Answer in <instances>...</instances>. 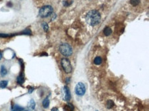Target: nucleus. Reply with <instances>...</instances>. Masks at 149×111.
<instances>
[{
  "mask_svg": "<svg viewBox=\"0 0 149 111\" xmlns=\"http://www.w3.org/2000/svg\"><path fill=\"white\" fill-rule=\"evenodd\" d=\"M10 35L9 34H0V37H2V38H6V37H8Z\"/></svg>",
  "mask_w": 149,
  "mask_h": 111,
  "instance_id": "20",
  "label": "nucleus"
},
{
  "mask_svg": "<svg viewBox=\"0 0 149 111\" xmlns=\"http://www.w3.org/2000/svg\"><path fill=\"white\" fill-rule=\"evenodd\" d=\"M0 73H1V76H5L6 74H7V70H6V69L5 68L4 66H3V65L1 67Z\"/></svg>",
  "mask_w": 149,
  "mask_h": 111,
  "instance_id": "16",
  "label": "nucleus"
},
{
  "mask_svg": "<svg viewBox=\"0 0 149 111\" xmlns=\"http://www.w3.org/2000/svg\"><path fill=\"white\" fill-rule=\"evenodd\" d=\"M103 33L106 36H109L112 33V30L109 27H106L103 30Z\"/></svg>",
  "mask_w": 149,
  "mask_h": 111,
  "instance_id": "11",
  "label": "nucleus"
},
{
  "mask_svg": "<svg viewBox=\"0 0 149 111\" xmlns=\"http://www.w3.org/2000/svg\"><path fill=\"white\" fill-rule=\"evenodd\" d=\"M63 91L65 93V101H69L71 99V93H70V91L67 86H65L63 87Z\"/></svg>",
  "mask_w": 149,
  "mask_h": 111,
  "instance_id": "6",
  "label": "nucleus"
},
{
  "mask_svg": "<svg viewBox=\"0 0 149 111\" xmlns=\"http://www.w3.org/2000/svg\"><path fill=\"white\" fill-rule=\"evenodd\" d=\"M61 66L66 73H70L72 71V67L69 60L67 58L61 59Z\"/></svg>",
  "mask_w": 149,
  "mask_h": 111,
  "instance_id": "4",
  "label": "nucleus"
},
{
  "mask_svg": "<svg viewBox=\"0 0 149 111\" xmlns=\"http://www.w3.org/2000/svg\"><path fill=\"white\" fill-rule=\"evenodd\" d=\"M53 8L50 6V5H47V6H44L39 10V16L42 18H46L47 17H49L50 15H51L53 13Z\"/></svg>",
  "mask_w": 149,
  "mask_h": 111,
  "instance_id": "3",
  "label": "nucleus"
},
{
  "mask_svg": "<svg viewBox=\"0 0 149 111\" xmlns=\"http://www.w3.org/2000/svg\"><path fill=\"white\" fill-rule=\"evenodd\" d=\"M140 0H130V4L133 6H136L137 5L140 4Z\"/></svg>",
  "mask_w": 149,
  "mask_h": 111,
  "instance_id": "17",
  "label": "nucleus"
},
{
  "mask_svg": "<svg viewBox=\"0 0 149 111\" xmlns=\"http://www.w3.org/2000/svg\"><path fill=\"white\" fill-rule=\"evenodd\" d=\"M115 104H114V102L111 99H108L107 102V104H106V107L108 108V109H111L113 106H114Z\"/></svg>",
  "mask_w": 149,
  "mask_h": 111,
  "instance_id": "9",
  "label": "nucleus"
},
{
  "mask_svg": "<svg viewBox=\"0 0 149 111\" xmlns=\"http://www.w3.org/2000/svg\"><path fill=\"white\" fill-rule=\"evenodd\" d=\"M51 111H59V110L58 108H56V107H54V108H52Z\"/></svg>",
  "mask_w": 149,
  "mask_h": 111,
  "instance_id": "21",
  "label": "nucleus"
},
{
  "mask_svg": "<svg viewBox=\"0 0 149 111\" xmlns=\"http://www.w3.org/2000/svg\"><path fill=\"white\" fill-rule=\"evenodd\" d=\"M23 110H24L23 107L17 105V104L14 105L12 107V108H11V111H22Z\"/></svg>",
  "mask_w": 149,
  "mask_h": 111,
  "instance_id": "8",
  "label": "nucleus"
},
{
  "mask_svg": "<svg viewBox=\"0 0 149 111\" xmlns=\"http://www.w3.org/2000/svg\"><path fill=\"white\" fill-rule=\"evenodd\" d=\"M17 81L18 84H19V85H22L23 83L24 82V78H23V76L22 74H21L20 76H19L17 77Z\"/></svg>",
  "mask_w": 149,
  "mask_h": 111,
  "instance_id": "14",
  "label": "nucleus"
},
{
  "mask_svg": "<svg viewBox=\"0 0 149 111\" xmlns=\"http://www.w3.org/2000/svg\"><path fill=\"white\" fill-rule=\"evenodd\" d=\"M87 23L91 26H95L98 25L101 20V16L98 11L97 10H91L87 14L85 17Z\"/></svg>",
  "mask_w": 149,
  "mask_h": 111,
  "instance_id": "1",
  "label": "nucleus"
},
{
  "mask_svg": "<svg viewBox=\"0 0 149 111\" xmlns=\"http://www.w3.org/2000/svg\"><path fill=\"white\" fill-rule=\"evenodd\" d=\"M2 58V53H1V52H0V60Z\"/></svg>",
  "mask_w": 149,
  "mask_h": 111,
  "instance_id": "24",
  "label": "nucleus"
},
{
  "mask_svg": "<svg viewBox=\"0 0 149 111\" xmlns=\"http://www.w3.org/2000/svg\"><path fill=\"white\" fill-rule=\"evenodd\" d=\"M69 81H70V78H66V80H65L66 83H67V84H68V83L69 82Z\"/></svg>",
  "mask_w": 149,
  "mask_h": 111,
  "instance_id": "22",
  "label": "nucleus"
},
{
  "mask_svg": "<svg viewBox=\"0 0 149 111\" xmlns=\"http://www.w3.org/2000/svg\"><path fill=\"white\" fill-rule=\"evenodd\" d=\"M34 88H30V90H29V93H31L32 91H34Z\"/></svg>",
  "mask_w": 149,
  "mask_h": 111,
  "instance_id": "23",
  "label": "nucleus"
},
{
  "mask_svg": "<svg viewBox=\"0 0 149 111\" xmlns=\"http://www.w3.org/2000/svg\"><path fill=\"white\" fill-rule=\"evenodd\" d=\"M23 33H24L25 34H31V31L29 29H26V30L23 32Z\"/></svg>",
  "mask_w": 149,
  "mask_h": 111,
  "instance_id": "19",
  "label": "nucleus"
},
{
  "mask_svg": "<svg viewBox=\"0 0 149 111\" xmlns=\"http://www.w3.org/2000/svg\"><path fill=\"white\" fill-rule=\"evenodd\" d=\"M27 111V110H26V111Z\"/></svg>",
  "mask_w": 149,
  "mask_h": 111,
  "instance_id": "25",
  "label": "nucleus"
},
{
  "mask_svg": "<svg viewBox=\"0 0 149 111\" xmlns=\"http://www.w3.org/2000/svg\"><path fill=\"white\" fill-rule=\"evenodd\" d=\"M64 111H74V106L72 104H65L63 107Z\"/></svg>",
  "mask_w": 149,
  "mask_h": 111,
  "instance_id": "7",
  "label": "nucleus"
},
{
  "mask_svg": "<svg viewBox=\"0 0 149 111\" xmlns=\"http://www.w3.org/2000/svg\"><path fill=\"white\" fill-rule=\"evenodd\" d=\"M8 82L6 81V80H2V81H1V82H0V88H1V89L6 88V87L8 86Z\"/></svg>",
  "mask_w": 149,
  "mask_h": 111,
  "instance_id": "15",
  "label": "nucleus"
},
{
  "mask_svg": "<svg viewBox=\"0 0 149 111\" xmlns=\"http://www.w3.org/2000/svg\"><path fill=\"white\" fill-rule=\"evenodd\" d=\"M42 27H43V30L45 32H47L48 30L49 27H48V25H47L46 23H42Z\"/></svg>",
  "mask_w": 149,
  "mask_h": 111,
  "instance_id": "18",
  "label": "nucleus"
},
{
  "mask_svg": "<svg viewBox=\"0 0 149 111\" xmlns=\"http://www.w3.org/2000/svg\"><path fill=\"white\" fill-rule=\"evenodd\" d=\"M102 59L101 57L100 56H97L94 58V62L95 64V65H100L102 64Z\"/></svg>",
  "mask_w": 149,
  "mask_h": 111,
  "instance_id": "12",
  "label": "nucleus"
},
{
  "mask_svg": "<svg viewBox=\"0 0 149 111\" xmlns=\"http://www.w3.org/2000/svg\"><path fill=\"white\" fill-rule=\"evenodd\" d=\"M75 93L78 96H83L86 93V87L82 82H78L75 88Z\"/></svg>",
  "mask_w": 149,
  "mask_h": 111,
  "instance_id": "5",
  "label": "nucleus"
},
{
  "mask_svg": "<svg viewBox=\"0 0 149 111\" xmlns=\"http://www.w3.org/2000/svg\"></svg>",
  "mask_w": 149,
  "mask_h": 111,
  "instance_id": "26",
  "label": "nucleus"
},
{
  "mask_svg": "<svg viewBox=\"0 0 149 111\" xmlns=\"http://www.w3.org/2000/svg\"><path fill=\"white\" fill-rule=\"evenodd\" d=\"M59 51L65 57L72 56L73 52L72 47L68 43H63V44L61 45L59 47Z\"/></svg>",
  "mask_w": 149,
  "mask_h": 111,
  "instance_id": "2",
  "label": "nucleus"
},
{
  "mask_svg": "<svg viewBox=\"0 0 149 111\" xmlns=\"http://www.w3.org/2000/svg\"><path fill=\"white\" fill-rule=\"evenodd\" d=\"M35 106H36V104H35V102L33 100V99H31L30 101V102L28 104V108L30 110H34L35 108Z\"/></svg>",
  "mask_w": 149,
  "mask_h": 111,
  "instance_id": "13",
  "label": "nucleus"
},
{
  "mask_svg": "<svg viewBox=\"0 0 149 111\" xmlns=\"http://www.w3.org/2000/svg\"><path fill=\"white\" fill-rule=\"evenodd\" d=\"M42 104H43V106L44 108H47L49 107V106H50V100H49V99L48 98L44 99L43 101Z\"/></svg>",
  "mask_w": 149,
  "mask_h": 111,
  "instance_id": "10",
  "label": "nucleus"
}]
</instances>
